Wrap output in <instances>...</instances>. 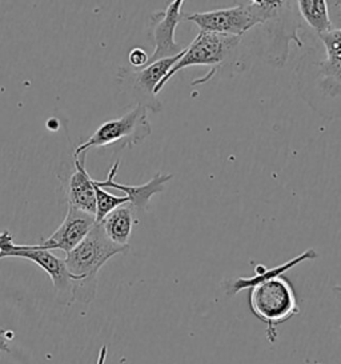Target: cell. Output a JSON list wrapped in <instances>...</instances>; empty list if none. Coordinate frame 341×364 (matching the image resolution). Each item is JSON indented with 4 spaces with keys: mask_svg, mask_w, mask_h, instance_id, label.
Here are the masks:
<instances>
[{
    "mask_svg": "<svg viewBox=\"0 0 341 364\" xmlns=\"http://www.w3.org/2000/svg\"><path fill=\"white\" fill-rule=\"evenodd\" d=\"M128 247L117 246L106 235L103 225L96 223L88 235L64 259L65 268L74 282V299L91 303L95 299L97 274L107 262Z\"/></svg>",
    "mask_w": 341,
    "mask_h": 364,
    "instance_id": "cell-1",
    "label": "cell"
},
{
    "mask_svg": "<svg viewBox=\"0 0 341 364\" xmlns=\"http://www.w3.org/2000/svg\"><path fill=\"white\" fill-rule=\"evenodd\" d=\"M287 1L252 0L243 1L236 7L220 9L215 11L196 12L185 18V21L196 24L200 31L223 33L243 38L245 33L259 24L272 21Z\"/></svg>",
    "mask_w": 341,
    "mask_h": 364,
    "instance_id": "cell-2",
    "label": "cell"
},
{
    "mask_svg": "<svg viewBox=\"0 0 341 364\" xmlns=\"http://www.w3.org/2000/svg\"><path fill=\"white\" fill-rule=\"evenodd\" d=\"M249 309L259 321L266 324L269 342L276 341V327L298 315V298L287 278L276 277L256 283L249 289Z\"/></svg>",
    "mask_w": 341,
    "mask_h": 364,
    "instance_id": "cell-3",
    "label": "cell"
},
{
    "mask_svg": "<svg viewBox=\"0 0 341 364\" xmlns=\"http://www.w3.org/2000/svg\"><path fill=\"white\" fill-rule=\"evenodd\" d=\"M240 42H242V38L239 36L200 31L199 35L193 39V42L187 48H184L179 60L170 68V73L161 79L159 86L155 90V95L161 92V90L170 82L172 76L176 75L178 73H180L181 70H185L192 65L212 67L210 74L202 76V79L193 80L192 86L207 83L217 73L219 65H223L224 60L232 54V51L240 44Z\"/></svg>",
    "mask_w": 341,
    "mask_h": 364,
    "instance_id": "cell-4",
    "label": "cell"
},
{
    "mask_svg": "<svg viewBox=\"0 0 341 364\" xmlns=\"http://www.w3.org/2000/svg\"><path fill=\"white\" fill-rule=\"evenodd\" d=\"M151 132L152 127L147 115V108L136 105V107L126 115L103 123L90 139L75 150L74 156L87 154V151L94 147L112 146L117 150L134 147L147 139Z\"/></svg>",
    "mask_w": 341,
    "mask_h": 364,
    "instance_id": "cell-5",
    "label": "cell"
},
{
    "mask_svg": "<svg viewBox=\"0 0 341 364\" xmlns=\"http://www.w3.org/2000/svg\"><path fill=\"white\" fill-rule=\"evenodd\" d=\"M4 257H21L33 262L50 275L56 294V300L60 304L70 306L74 301V282L65 268L64 259L55 257L48 250L38 248L36 245H15L9 231L0 232V259Z\"/></svg>",
    "mask_w": 341,
    "mask_h": 364,
    "instance_id": "cell-6",
    "label": "cell"
},
{
    "mask_svg": "<svg viewBox=\"0 0 341 364\" xmlns=\"http://www.w3.org/2000/svg\"><path fill=\"white\" fill-rule=\"evenodd\" d=\"M181 54L151 63L139 70L120 67L117 71L119 82L138 99V105L151 108L152 111H159L161 105L156 102L155 90L159 86L161 79L170 73V68L179 60Z\"/></svg>",
    "mask_w": 341,
    "mask_h": 364,
    "instance_id": "cell-7",
    "label": "cell"
},
{
    "mask_svg": "<svg viewBox=\"0 0 341 364\" xmlns=\"http://www.w3.org/2000/svg\"><path fill=\"white\" fill-rule=\"evenodd\" d=\"M183 0L170 1L166 10L155 12L151 16L149 36L153 42L155 50L153 54L149 56L148 65L178 56L184 51V47L175 41L176 27L183 19Z\"/></svg>",
    "mask_w": 341,
    "mask_h": 364,
    "instance_id": "cell-8",
    "label": "cell"
},
{
    "mask_svg": "<svg viewBox=\"0 0 341 364\" xmlns=\"http://www.w3.org/2000/svg\"><path fill=\"white\" fill-rule=\"evenodd\" d=\"M95 225V215L87 214L68 205L63 223L58 227L53 235L36 247L48 251L60 250L68 254L88 235Z\"/></svg>",
    "mask_w": 341,
    "mask_h": 364,
    "instance_id": "cell-9",
    "label": "cell"
},
{
    "mask_svg": "<svg viewBox=\"0 0 341 364\" xmlns=\"http://www.w3.org/2000/svg\"><path fill=\"white\" fill-rule=\"evenodd\" d=\"M120 166V161H117L111 170L108 172L106 181H96V184L102 188H115L117 191H123L126 196L129 198V204L135 210L136 214L146 213L148 208L149 200L153 195L161 193L166 187V184L170 182L173 178L172 173H163V172H156L155 176L146 183L140 186H131V184H119L115 182L117 170Z\"/></svg>",
    "mask_w": 341,
    "mask_h": 364,
    "instance_id": "cell-10",
    "label": "cell"
},
{
    "mask_svg": "<svg viewBox=\"0 0 341 364\" xmlns=\"http://www.w3.org/2000/svg\"><path fill=\"white\" fill-rule=\"evenodd\" d=\"M87 154L75 156V170L65 183L68 205L87 214L96 215V195L94 179L85 170Z\"/></svg>",
    "mask_w": 341,
    "mask_h": 364,
    "instance_id": "cell-11",
    "label": "cell"
},
{
    "mask_svg": "<svg viewBox=\"0 0 341 364\" xmlns=\"http://www.w3.org/2000/svg\"><path fill=\"white\" fill-rule=\"evenodd\" d=\"M324 44L327 58L320 63L325 87L332 95L341 94V30L319 35Z\"/></svg>",
    "mask_w": 341,
    "mask_h": 364,
    "instance_id": "cell-12",
    "label": "cell"
},
{
    "mask_svg": "<svg viewBox=\"0 0 341 364\" xmlns=\"http://www.w3.org/2000/svg\"><path fill=\"white\" fill-rule=\"evenodd\" d=\"M138 214L129 203L123 204L107 215L100 222L108 239L117 246L128 247L134 225L138 223Z\"/></svg>",
    "mask_w": 341,
    "mask_h": 364,
    "instance_id": "cell-13",
    "label": "cell"
},
{
    "mask_svg": "<svg viewBox=\"0 0 341 364\" xmlns=\"http://www.w3.org/2000/svg\"><path fill=\"white\" fill-rule=\"evenodd\" d=\"M316 257H318V252L313 248H308L307 251H304L298 257H293V259L286 262L284 264H280L277 267L266 268L264 266H256L255 277H252V278L236 279L229 284L227 294L228 295H234L239 291H243V289H249L251 287H254L256 283H259V282H263V280H266V279L281 277L284 272H287L288 269L296 267L301 262L312 260V259H316Z\"/></svg>",
    "mask_w": 341,
    "mask_h": 364,
    "instance_id": "cell-14",
    "label": "cell"
},
{
    "mask_svg": "<svg viewBox=\"0 0 341 364\" xmlns=\"http://www.w3.org/2000/svg\"><path fill=\"white\" fill-rule=\"evenodd\" d=\"M298 3V11L309 27L318 35L330 33V15L327 9V1L324 0H300Z\"/></svg>",
    "mask_w": 341,
    "mask_h": 364,
    "instance_id": "cell-15",
    "label": "cell"
},
{
    "mask_svg": "<svg viewBox=\"0 0 341 364\" xmlns=\"http://www.w3.org/2000/svg\"><path fill=\"white\" fill-rule=\"evenodd\" d=\"M94 187H95L96 195V223L103 222L107 215L111 214L117 207L123 204L129 203L128 196H117L114 193H109L104 188L99 187L94 179Z\"/></svg>",
    "mask_w": 341,
    "mask_h": 364,
    "instance_id": "cell-16",
    "label": "cell"
},
{
    "mask_svg": "<svg viewBox=\"0 0 341 364\" xmlns=\"http://www.w3.org/2000/svg\"><path fill=\"white\" fill-rule=\"evenodd\" d=\"M327 9H328L332 30L333 31L341 30V0L327 1Z\"/></svg>",
    "mask_w": 341,
    "mask_h": 364,
    "instance_id": "cell-17",
    "label": "cell"
},
{
    "mask_svg": "<svg viewBox=\"0 0 341 364\" xmlns=\"http://www.w3.org/2000/svg\"><path fill=\"white\" fill-rule=\"evenodd\" d=\"M128 59H129V65H132L135 70H139L148 65L149 56L144 50L134 48L128 55Z\"/></svg>",
    "mask_w": 341,
    "mask_h": 364,
    "instance_id": "cell-18",
    "label": "cell"
},
{
    "mask_svg": "<svg viewBox=\"0 0 341 364\" xmlns=\"http://www.w3.org/2000/svg\"><path fill=\"white\" fill-rule=\"evenodd\" d=\"M13 338V332L7 331L6 333H1L0 335V353L4 351V353H10V347H9V341H11Z\"/></svg>",
    "mask_w": 341,
    "mask_h": 364,
    "instance_id": "cell-19",
    "label": "cell"
},
{
    "mask_svg": "<svg viewBox=\"0 0 341 364\" xmlns=\"http://www.w3.org/2000/svg\"><path fill=\"white\" fill-rule=\"evenodd\" d=\"M107 353H108V347L103 346L100 348V353H99V358H97V363L96 364H106Z\"/></svg>",
    "mask_w": 341,
    "mask_h": 364,
    "instance_id": "cell-20",
    "label": "cell"
},
{
    "mask_svg": "<svg viewBox=\"0 0 341 364\" xmlns=\"http://www.w3.org/2000/svg\"><path fill=\"white\" fill-rule=\"evenodd\" d=\"M333 291H335V294H336V295H337V296H339V298H340L341 299V286H337V287H335V289H333Z\"/></svg>",
    "mask_w": 341,
    "mask_h": 364,
    "instance_id": "cell-21",
    "label": "cell"
},
{
    "mask_svg": "<svg viewBox=\"0 0 341 364\" xmlns=\"http://www.w3.org/2000/svg\"><path fill=\"white\" fill-rule=\"evenodd\" d=\"M6 332H7V330H3V328H0V335H1V333H6Z\"/></svg>",
    "mask_w": 341,
    "mask_h": 364,
    "instance_id": "cell-22",
    "label": "cell"
},
{
    "mask_svg": "<svg viewBox=\"0 0 341 364\" xmlns=\"http://www.w3.org/2000/svg\"><path fill=\"white\" fill-rule=\"evenodd\" d=\"M340 328H341V327H340Z\"/></svg>",
    "mask_w": 341,
    "mask_h": 364,
    "instance_id": "cell-23",
    "label": "cell"
}]
</instances>
